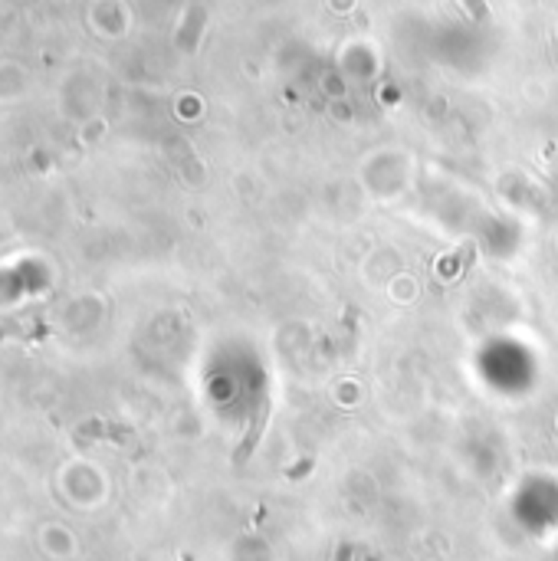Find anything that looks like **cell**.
Wrapping results in <instances>:
<instances>
[{
  "mask_svg": "<svg viewBox=\"0 0 558 561\" xmlns=\"http://www.w3.org/2000/svg\"><path fill=\"white\" fill-rule=\"evenodd\" d=\"M266 417H270V413H266V411H260V413H256V417H253V427H250L247 440H243V449H236V456H234L236 463H243V460H247V456H250V449L256 447V440H260L263 427H266Z\"/></svg>",
  "mask_w": 558,
  "mask_h": 561,
  "instance_id": "cell-1",
  "label": "cell"
},
{
  "mask_svg": "<svg viewBox=\"0 0 558 561\" xmlns=\"http://www.w3.org/2000/svg\"><path fill=\"white\" fill-rule=\"evenodd\" d=\"M348 555H351V549H348V545H342V549H338V561H348Z\"/></svg>",
  "mask_w": 558,
  "mask_h": 561,
  "instance_id": "cell-2",
  "label": "cell"
},
{
  "mask_svg": "<svg viewBox=\"0 0 558 561\" xmlns=\"http://www.w3.org/2000/svg\"><path fill=\"white\" fill-rule=\"evenodd\" d=\"M181 561H194V558H191V555H181Z\"/></svg>",
  "mask_w": 558,
  "mask_h": 561,
  "instance_id": "cell-3",
  "label": "cell"
}]
</instances>
